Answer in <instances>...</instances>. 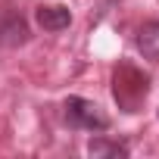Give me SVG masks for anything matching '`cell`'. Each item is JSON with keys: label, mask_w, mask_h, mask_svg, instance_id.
<instances>
[{"label": "cell", "mask_w": 159, "mask_h": 159, "mask_svg": "<svg viewBox=\"0 0 159 159\" xmlns=\"http://www.w3.org/2000/svg\"><path fill=\"white\" fill-rule=\"evenodd\" d=\"M112 94H116V103L125 109V112H137L140 103L147 100L150 94V78L143 72H137L134 66H119L116 75H112Z\"/></svg>", "instance_id": "cell-1"}, {"label": "cell", "mask_w": 159, "mask_h": 159, "mask_svg": "<svg viewBox=\"0 0 159 159\" xmlns=\"http://www.w3.org/2000/svg\"><path fill=\"white\" fill-rule=\"evenodd\" d=\"M66 122L72 128H81V131H106L109 128V116L84 97H69L66 100Z\"/></svg>", "instance_id": "cell-2"}, {"label": "cell", "mask_w": 159, "mask_h": 159, "mask_svg": "<svg viewBox=\"0 0 159 159\" xmlns=\"http://www.w3.org/2000/svg\"><path fill=\"white\" fill-rule=\"evenodd\" d=\"M28 22L16 13V10H0V47H7V50H13V47H22L25 41H28Z\"/></svg>", "instance_id": "cell-3"}, {"label": "cell", "mask_w": 159, "mask_h": 159, "mask_svg": "<svg viewBox=\"0 0 159 159\" xmlns=\"http://www.w3.org/2000/svg\"><path fill=\"white\" fill-rule=\"evenodd\" d=\"M34 19H38V25H41L44 31H62V28H69V25H72V13H69V7H62V3L38 7Z\"/></svg>", "instance_id": "cell-4"}, {"label": "cell", "mask_w": 159, "mask_h": 159, "mask_svg": "<svg viewBox=\"0 0 159 159\" xmlns=\"http://www.w3.org/2000/svg\"><path fill=\"white\" fill-rule=\"evenodd\" d=\"M137 50H140L147 59L159 62V22H147V25L137 31Z\"/></svg>", "instance_id": "cell-5"}, {"label": "cell", "mask_w": 159, "mask_h": 159, "mask_svg": "<svg viewBox=\"0 0 159 159\" xmlns=\"http://www.w3.org/2000/svg\"><path fill=\"white\" fill-rule=\"evenodd\" d=\"M88 153L91 156H128V143H119V140H103V137H94L88 143Z\"/></svg>", "instance_id": "cell-6"}]
</instances>
